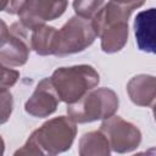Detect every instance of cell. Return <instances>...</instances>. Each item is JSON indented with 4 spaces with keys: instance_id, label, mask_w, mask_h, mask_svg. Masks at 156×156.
Listing matches in <instances>:
<instances>
[{
    "instance_id": "obj_16",
    "label": "cell",
    "mask_w": 156,
    "mask_h": 156,
    "mask_svg": "<svg viewBox=\"0 0 156 156\" xmlns=\"http://www.w3.org/2000/svg\"><path fill=\"white\" fill-rule=\"evenodd\" d=\"M20 78V72L13 69V67L5 66L0 62V87L11 88L13 87Z\"/></svg>"
},
{
    "instance_id": "obj_14",
    "label": "cell",
    "mask_w": 156,
    "mask_h": 156,
    "mask_svg": "<svg viewBox=\"0 0 156 156\" xmlns=\"http://www.w3.org/2000/svg\"><path fill=\"white\" fill-rule=\"evenodd\" d=\"M104 4L105 0H73L72 5L77 16L91 20Z\"/></svg>"
},
{
    "instance_id": "obj_6",
    "label": "cell",
    "mask_w": 156,
    "mask_h": 156,
    "mask_svg": "<svg viewBox=\"0 0 156 156\" xmlns=\"http://www.w3.org/2000/svg\"><path fill=\"white\" fill-rule=\"evenodd\" d=\"M106 136L110 149L117 154H128L136 150L141 143V132L121 116H111L102 119L100 129Z\"/></svg>"
},
{
    "instance_id": "obj_4",
    "label": "cell",
    "mask_w": 156,
    "mask_h": 156,
    "mask_svg": "<svg viewBox=\"0 0 156 156\" xmlns=\"http://www.w3.org/2000/svg\"><path fill=\"white\" fill-rule=\"evenodd\" d=\"M119 107V99L110 88H94L78 101L67 105V115L76 123H90L113 116Z\"/></svg>"
},
{
    "instance_id": "obj_1",
    "label": "cell",
    "mask_w": 156,
    "mask_h": 156,
    "mask_svg": "<svg viewBox=\"0 0 156 156\" xmlns=\"http://www.w3.org/2000/svg\"><path fill=\"white\" fill-rule=\"evenodd\" d=\"M77 135V123L68 116L54 117L33 130L15 155H58L71 149Z\"/></svg>"
},
{
    "instance_id": "obj_2",
    "label": "cell",
    "mask_w": 156,
    "mask_h": 156,
    "mask_svg": "<svg viewBox=\"0 0 156 156\" xmlns=\"http://www.w3.org/2000/svg\"><path fill=\"white\" fill-rule=\"evenodd\" d=\"M132 13L112 1L104 4L91 18L96 37L100 38L101 50L106 54L121 51L129 37L128 20Z\"/></svg>"
},
{
    "instance_id": "obj_17",
    "label": "cell",
    "mask_w": 156,
    "mask_h": 156,
    "mask_svg": "<svg viewBox=\"0 0 156 156\" xmlns=\"http://www.w3.org/2000/svg\"><path fill=\"white\" fill-rule=\"evenodd\" d=\"M24 0H0V11L9 15H17Z\"/></svg>"
},
{
    "instance_id": "obj_15",
    "label": "cell",
    "mask_w": 156,
    "mask_h": 156,
    "mask_svg": "<svg viewBox=\"0 0 156 156\" xmlns=\"http://www.w3.org/2000/svg\"><path fill=\"white\" fill-rule=\"evenodd\" d=\"M13 111V95L7 88L0 87V124L6 123Z\"/></svg>"
},
{
    "instance_id": "obj_20",
    "label": "cell",
    "mask_w": 156,
    "mask_h": 156,
    "mask_svg": "<svg viewBox=\"0 0 156 156\" xmlns=\"http://www.w3.org/2000/svg\"><path fill=\"white\" fill-rule=\"evenodd\" d=\"M4 152H5V141H4L2 136L0 135V156L4 155Z\"/></svg>"
},
{
    "instance_id": "obj_10",
    "label": "cell",
    "mask_w": 156,
    "mask_h": 156,
    "mask_svg": "<svg viewBox=\"0 0 156 156\" xmlns=\"http://www.w3.org/2000/svg\"><path fill=\"white\" fill-rule=\"evenodd\" d=\"M155 21L156 10L154 7L140 11L134 20V35L139 50L144 52L155 54Z\"/></svg>"
},
{
    "instance_id": "obj_19",
    "label": "cell",
    "mask_w": 156,
    "mask_h": 156,
    "mask_svg": "<svg viewBox=\"0 0 156 156\" xmlns=\"http://www.w3.org/2000/svg\"><path fill=\"white\" fill-rule=\"evenodd\" d=\"M9 34V26L6 24V22L0 18V44L4 41V39L7 37Z\"/></svg>"
},
{
    "instance_id": "obj_5",
    "label": "cell",
    "mask_w": 156,
    "mask_h": 156,
    "mask_svg": "<svg viewBox=\"0 0 156 156\" xmlns=\"http://www.w3.org/2000/svg\"><path fill=\"white\" fill-rule=\"evenodd\" d=\"M95 38L96 34L94 32L91 20L76 15L57 30L54 55L62 57L82 52L94 43Z\"/></svg>"
},
{
    "instance_id": "obj_7",
    "label": "cell",
    "mask_w": 156,
    "mask_h": 156,
    "mask_svg": "<svg viewBox=\"0 0 156 156\" xmlns=\"http://www.w3.org/2000/svg\"><path fill=\"white\" fill-rule=\"evenodd\" d=\"M67 5L68 0H24L17 13L20 23L32 30L61 17Z\"/></svg>"
},
{
    "instance_id": "obj_9",
    "label": "cell",
    "mask_w": 156,
    "mask_h": 156,
    "mask_svg": "<svg viewBox=\"0 0 156 156\" xmlns=\"http://www.w3.org/2000/svg\"><path fill=\"white\" fill-rule=\"evenodd\" d=\"M60 98L52 85L51 78H43L32 95L24 102V111L35 118H45L52 115L58 106Z\"/></svg>"
},
{
    "instance_id": "obj_13",
    "label": "cell",
    "mask_w": 156,
    "mask_h": 156,
    "mask_svg": "<svg viewBox=\"0 0 156 156\" xmlns=\"http://www.w3.org/2000/svg\"><path fill=\"white\" fill-rule=\"evenodd\" d=\"M57 29L52 26L43 24L32 29L30 35V49L39 56L54 55V46Z\"/></svg>"
},
{
    "instance_id": "obj_18",
    "label": "cell",
    "mask_w": 156,
    "mask_h": 156,
    "mask_svg": "<svg viewBox=\"0 0 156 156\" xmlns=\"http://www.w3.org/2000/svg\"><path fill=\"white\" fill-rule=\"evenodd\" d=\"M110 1H112L116 5L121 6L122 9L128 11L129 13H132L134 10L141 7L145 4V0H110Z\"/></svg>"
},
{
    "instance_id": "obj_12",
    "label": "cell",
    "mask_w": 156,
    "mask_h": 156,
    "mask_svg": "<svg viewBox=\"0 0 156 156\" xmlns=\"http://www.w3.org/2000/svg\"><path fill=\"white\" fill-rule=\"evenodd\" d=\"M78 154L80 156H108L111 149L104 133L101 130H93L80 136Z\"/></svg>"
},
{
    "instance_id": "obj_3",
    "label": "cell",
    "mask_w": 156,
    "mask_h": 156,
    "mask_svg": "<svg viewBox=\"0 0 156 156\" xmlns=\"http://www.w3.org/2000/svg\"><path fill=\"white\" fill-rule=\"evenodd\" d=\"M52 85L60 101L73 104L89 90L98 87L100 76L90 65H74L58 67L51 74Z\"/></svg>"
},
{
    "instance_id": "obj_8",
    "label": "cell",
    "mask_w": 156,
    "mask_h": 156,
    "mask_svg": "<svg viewBox=\"0 0 156 156\" xmlns=\"http://www.w3.org/2000/svg\"><path fill=\"white\" fill-rule=\"evenodd\" d=\"M30 54L28 29L20 22L9 28V34L0 44V62L9 67H21L27 63Z\"/></svg>"
},
{
    "instance_id": "obj_11",
    "label": "cell",
    "mask_w": 156,
    "mask_h": 156,
    "mask_svg": "<svg viewBox=\"0 0 156 156\" xmlns=\"http://www.w3.org/2000/svg\"><path fill=\"white\" fill-rule=\"evenodd\" d=\"M130 101L141 107H154L156 96V79L151 74H136L127 83Z\"/></svg>"
}]
</instances>
